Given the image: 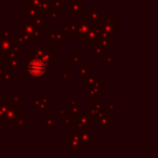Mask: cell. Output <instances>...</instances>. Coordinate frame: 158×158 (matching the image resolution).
Segmentation results:
<instances>
[{
    "mask_svg": "<svg viewBox=\"0 0 158 158\" xmlns=\"http://www.w3.org/2000/svg\"><path fill=\"white\" fill-rule=\"evenodd\" d=\"M50 66L41 59V57H36V59L27 60L25 62V72L33 78H42L49 72Z\"/></svg>",
    "mask_w": 158,
    "mask_h": 158,
    "instance_id": "cell-1",
    "label": "cell"
},
{
    "mask_svg": "<svg viewBox=\"0 0 158 158\" xmlns=\"http://www.w3.org/2000/svg\"><path fill=\"white\" fill-rule=\"evenodd\" d=\"M21 114V110L14 106V104H12L9 107V110L6 112L5 116L2 118H0V125L2 123H14V121L16 120L19 116Z\"/></svg>",
    "mask_w": 158,
    "mask_h": 158,
    "instance_id": "cell-2",
    "label": "cell"
},
{
    "mask_svg": "<svg viewBox=\"0 0 158 158\" xmlns=\"http://www.w3.org/2000/svg\"><path fill=\"white\" fill-rule=\"evenodd\" d=\"M68 13L70 15H84L85 14L84 0H69Z\"/></svg>",
    "mask_w": 158,
    "mask_h": 158,
    "instance_id": "cell-3",
    "label": "cell"
},
{
    "mask_svg": "<svg viewBox=\"0 0 158 158\" xmlns=\"http://www.w3.org/2000/svg\"><path fill=\"white\" fill-rule=\"evenodd\" d=\"M94 142V135L90 133L89 129H85L79 133V145L80 148H88L90 144Z\"/></svg>",
    "mask_w": 158,
    "mask_h": 158,
    "instance_id": "cell-4",
    "label": "cell"
},
{
    "mask_svg": "<svg viewBox=\"0 0 158 158\" xmlns=\"http://www.w3.org/2000/svg\"><path fill=\"white\" fill-rule=\"evenodd\" d=\"M90 29H91V25L89 23V21H78L76 36H79V39L82 40V38L86 35V33H88Z\"/></svg>",
    "mask_w": 158,
    "mask_h": 158,
    "instance_id": "cell-5",
    "label": "cell"
},
{
    "mask_svg": "<svg viewBox=\"0 0 158 158\" xmlns=\"http://www.w3.org/2000/svg\"><path fill=\"white\" fill-rule=\"evenodd\" d=\"M50 37H49V42L50 44H65V35L60 31H50Z\"/></svg>",
    "mask_w": 158,
    "mask_h": 158,
    "instance_id": "cell-6",
    "label": "cell"
},
{
    "mask_svg": "<svg viewBox=\"0 0 158 158\" xmlns=\"http://www.w3.org/2000/svg\"><path fill=\"white\" fill-rule=\"evenodd\" d=\"M41 59L48 64L49 66L51 65H54L55 63V52L54 50L52 49H44V51L42 52V55H41Z\"/></svg>",
    "mask_w": 158,
    "mask_h": 158,
    "instance_id": "cell-7",
    "label": "cell"
},
{
    "mask_svg": "<svg viewBox=\"0 0 158 158\" xmlns=\"http://www.w3.org/2000/svg\"><path fill=\"white\" fill-rule=\"evenodd\" d=\"M82 41L86 44H97L99 42V37L95 34V31L93 29H90L88 33H86V35L82 38Z\"/></svg>",
    "mask_w": 158,
    "mask_h": 158,
    "instance_id": "cell-8",
    "label": "cell"
},
{
    "mask_svg": "<svg viewBox=\"0 0 158 158\" xmlns=\"http://www.w3.org/2000/svg\"><path fill=\"white\" fill-rule=\"evenodd\" d=\"M112 123H114V119L110 118L108 115L104 114V113H102V114L100 115V119H99V121H98V125H99L100 129H107Z\"/></svg>",
    "mask_w": 158,
    "mask_h": 158,
    "instance_id": "cell-9",
    "label": "cell"
},
{
    "mask_svg": "<svg viewBox=\"0 0 158 158\" xmlns=\"http://www.w3.org/2000/svg\"><path fill=\"white\" fill-rule=\"evenodd\" d=\"M118 26H119V22L115 20V21H113L112 23H110V24L103 25V28L105 33L110 34V35H112V36H116V35H118V33H119Z\"/></svg>",
    "mask_w": 158,
    "mask_h": 158,
    "instance_id": "cell-10",
    "label": "cell"
},
{
    "mask_svg": "<svg viewBox=\"0 0 158 158\" xmlns=\"http://www.w3.org/2000/svg\"><path fill=\"white\" fill-rule=\"evenodd\" d=\"M20 26H21V34H25V35H29L34 29L36 28L34 26L33 22L29 20H23L20 22Z\"/></svg>",
    "mask_w": 158,
    "mask_h": 158,
    "instance_id": "cell-11",
    "label": "cell"
},
{
    "mask_svg": "<svg viewBox=\"0 0 158 158\" xmlns=\"http://www.w3.org/2000/svg\"><path fill=\"white\" fill-rule=\"evenodd\" d=\"M29 123H31V119L27 118L24 114H20V116L14 121V127H15V129H22L26 125H28Z\"/></svg>",
    "mask_w": 158,
    "mask_h": 158,
    "instance_id": "cell-12",
    "label": "cell"
},
{
    "mask_svg": "<svg viewBox=\"0 0 158 158\" xmlns=\"http://www.w3.org/2000/svg\"><path fill=\"white\" fill-rule=\"evenodd\" d=\"M44 44H36L35 48L31 49L29 51V55H31V59H36V57H41L42 52L44 51Z\"/></svg>",
    "mask_w": 158,
    "mask_h": 158,
    "instance_id": "cell-13",
    "label": "cell"
},
{
    "mask_svg": "<svg viewBox=\"0 0 158 158\" xmlns=\"http://www.w3.org/2000/svg\"><path fill=\"white\" fill-rule=\"evenodd\" d=\"M103 14H104L103 10H91L89 12V19H90V21L94 22L95 24H98L99 21L101 20V18L103 16Z\"/></svg>",
    "mask_w": 158,
    "mask_h": 158,
    "instance_id": "cell-14",
    "label": "cell"
},
{
    "mask_svg": "<svg viewBox=\"0 0 158 158\" xmlns=\"http://www.w3.org/2000/svg\"><path fill=\"white\" fill-rule=\"evenodd\" d=\"M39 14V11L36 9L33 6H26V12H25V15H26V20H34L36 16Z\"/></svg>",
    "mask_w": 158,
    "mask_h": 158,
    "instance_id": "cell-15",
    "label": "cell"
},
{
    "mask_svg": "<svg viewBox=\"0 0 158 158\" xmlns=\"http://www.w3.org/2000/svg\"><path fill=\"white\" fill-rule=\"evenodd\" d=\"M49 6H50V9L61 11V10L65 9V1H63V0H51V1H49Z\"/></svg>",
    "mask_w": 158,
    "mask_h": 158,
    "instance_id": "cell-16",
    "label": "cell"
},
{
    "mask_svg": "<svg viewBox=\"0 0 158 158\" xmlns=\"http://www.w3.org/2000/svg\"><path fill=\"white\" fill-rule=\"evenodd\" d=\"M77 117H78V115H72L70 113L69 114H65V116L63 117L64 128H65V129H68V128L70 127V125L75 123V120L77 119Z\"/></svg>",
    "mask_w": 158,
    "mask_h": 158,
    "instance_id": "cell-17",
    "label": "cell"
},
{
    "mask_svg": "<svg viewBox=\"0 0 158 158\" xmlns=\"http://www.w3.org/2000/svg\"><path fill=\"white\" fill-rule=\"evenodd\" d=\"M93 112H97V113H104V106L102 105L100 102H93V103L89 104V113H93Z\"/></svg>",
    "mask_w": 158,
    "mask_h": 158,
    "instance_id": "cell-18",
    "label": "cell"
},
{
    "mask_svg": "<svg viewBox=\"0 0 158 158\" xmlns=\"http://www.w3.org/2000/svg\"><path fill=\"white\" fill-rule=\"evenodd\" d=\"M89 74H90V66H89L88 64H81V65H79V78L84 80Z\"/></svg>",
    "mask_w": 158,
    "mask_h": 158,
    "instance_id": "cell-19",
    "label": "cell"
},
{
    "mask_svg": "<svg viewBox=\"0 0 158 158\" xmlns=\"http://www.w3.org/2000/svg\"><path fill=\"white\" fill-rule=\"evenodd\" d=\"M16 78L15 74H11L10 72H7L6 74H3L0 77V82L2 85H9L11 82V80H14Z\"/></svg>",
    "mask_w": 158,
    "mask_h": 158,
    "instance_id": "cell-20",
    "label": "cell"
},
{
    "mask_svg": "<svg viewBox=\"0 0 158 158\" xmlns=\"http://www.w3.org/2000/svg\"><path fill=\"white\" fill-rule=\"evenodd\" d=\"M98 79H99V75L97 74H89L86 78L84 79L85 80V86H88L91 87L95 81H97Z\"/></svg>",
    "mask_w": 158,
    "mask_h": 158,
    "instance_id": "cell-21",
    "label": "cell"
},
{
    "mask_svg": "<svg viewBox=\"0 0 158 158\" xmlns=\"http://www.w3.org/2000/svg\"><path fill=\"white\" fill-rule=\"evenodd\" d=\"M39 101L42 105H44V107H46L47 110L50 108V95H49L48 93H41V94L39 95Z\"/></svg>",
    "mask_w": 158,
    "mask_h": 158,
    "instance_id": "cell-22",
    "label": "cell"
},
{
    "mask_svg": "<svg viewBox=\"0 0 158 158\" xmlns=\"http://www.w3.org/2000/svg\"><path fill=\"white\" fill-rule=\"evenodd\" d=\"M6 64L10 68V70H19L21 68L20 60H9V61H6Z\"/></svg>",
    "mask_w": 158,
    "mask_h": 158,
    "instance_id": "cell-23",
    "label": "cell"
},
{
    "mask_svg": "<svg viewBox=\"0 0 158 158\" xmlns=\"http://www.w3.org/2000/svg\"><path fill=\"white\" fill-rule=\"evenodd\" d=\"M44 127L49 128V129H53L55 127V120L49 114L44 113Z\"/></svg>",
    "mask_w": 158,
    "mask_h": 158,
    "instance_id": "cell-24",
    "label": "cell"
},
{
    "mask_svg": "<svg viewBox=\"0 0 158 158\" xmlns=\"http://www.w3.org/2000/svg\"><path fill=\"white\" fill-rule=\"evenodd\" d=\"M31 22H33L34 26L36 27V28H40V27L44 25V15H41V14H38L37 16H36L34 20H31Z\"/></svg>",
    "mask_w": 158,
    "mask_h": 158,
    "instance_id": "cell-25",
    "label": "cell"
},
{
    "mask_svg": "<svg viewBox=\"0 0 158 158\" xmlns=\"http://www.w3.org/2000/svg\"><path fill=\"white\" fill-rule=\"evenodd\" d=\"M91 87H93V88H94L95 90H97L98 92L100 93V94H102V93L104 92V81L102 80V79L99 78Z\"/></svg>",
    "mask_w": 158,
    "mask_h": 158,
    "instance_id": "cell-26",
    "label": "cell"
},
{
    "mask_svg": "<svg viewBox=\"0 0 158 158\" xmlns=\"http://www.w3.org/2000/svg\"><path fill=\"white\" fill-rule=\"evenodd\" d=\"M9 60H20L21 61V54L9 50L8 52H6V61H9Z\"/></svg>",
    "mask_w": 158,
    "mask_h": 158,
    "instance_id": "cell-27",
    "label": "cell"
},
{
    "mask_svg": "<svg viewBox=\"0 0 158 158\" xmlns=\"http://www.w3.org/2000/svg\"><path fill=\"white\" fill-rule=\"evenodd\" d=\"M70 146L69 148V152L70 153H78L79 149H80V145H79V141H72L70 140V142L68 143Z\"/></svg>",
    "mask_w": 158,
    "mask_h": 158,
    "instance_id": "cell-28",
    "label": "cell"
},
{
    "mask_svg": "<svg viewBox=\"0 0 158 158\" xmlns=\"http://www.w3.org/2000/svg\"><path fill=\"white\" fill-rule=\"evenodd\" d=\"M113 21H115V18L113 15H105V14H103V16L101 18V20L99 21V23L98 24H110V23H112Z\"/></svg>",
    "mask_w": 158,
    "mask_h": 158,
    "instance_id": "cell-29",
    "label": "cell"
},
{
    "mask_svg": "<svg viewBox=\"0 0 158 158\" xmlns=\"http://www.w3.org/2000/svg\"><path fill=\"white\" fill-rule=\"evenodd\" d=\"M100 113H97V112H93V113H89L88 117L89 119H90V123H98V121H99L100 119Z\"/></svg>",
    "mask_w": 158,
    "mask_h": 158,
    "instance_id": "cell-30",
    "label": "cell"
},
{
    "mask_svg": "<svg viewBox=\"0 0 158 158\" xmlns=\"http://www.w3.org/2000/svg\"><path fill=\"white\" fill-rule=\"evenodd\" d=\"M77 119H78L80 123H82V125L85 126V127L89 128L90 127V119H89L88 116H80V115H78V117H77Z\"/></svg>",
    "mask_w": 158,
    "mask_h": 158,
    "instance_id": "cell-31",
    "label": "cell"
},
{
    "mask_svg": "<svg viewBox=\"0 0 158 158\" xmlns=\"http://www.w3.org/2000/svg\"><path fill=\"white\" fill-rule=\"evenodd\" d=\"M49 16H50L51 21H57L60 19V13L57 10L55 9H50V11H49Z\"/></svg>",
    "mask_w": 158,
    "mask_h": 158,
    "instance_id": "cell-32",
    "label": "cell"
},
{
    "mask_svg": "<svg viewBox=\"0 0 158 158\" xmlns=\"http://www.w3.org/2000/svg\"><path fill=\"white\" fill-rule=\"evenodd\" d=\"M29 39L31 40H35V39H39L40 38V31L39 28H35L31 34L28 35Z\"/></svg>",
    "mask_w": 158,
    "mask_h": 158,
    "instance_id": "cell-33",
    "label": "cell"
},
{
    "mask_svg": "<svg viewBox=\"0 0 158 158\" xmlns=\"http://www.w3.org/2000/svg\"><path fill=\"white\" fill-rule=\"evenodd\" d=\"M115 62V59L112 54H104V63L105 65H113Z\"/></svg>",
    "mask_w": 158,
    "mask_h": 158,
    "instance_id": "cell-34",
    "label": "cell"
},
{
    "mask_svg": "<svg viewBox=\"0 0 158 158\" xmlns=\"http://www.w3.org/2000/svg\"><path fill=\"white\" fill-rule=\"evenodd\" d=\"M10 100H11L12 104H14V105H18V104L21 103V97L15 94V93H11L10 94Z\"/></svg>",
    "mask_w": 158,
    "mask_h": 158,
    "instance_id": "cell-35",
    "label": "cell"
},
{
    "mask_svg": "<svg viewBox=\"0 0 158 158\" xmlns=\"http://www.w3.org/2000/svg\"><path fill=\"white\" fill-rule=\"evenodd\" d=\"M79 60H80V57H79L78 54H70L69 55V64L70 65H76V64H78Z\"/></svg>",
    "mask_w": 158,
    "mask_h": 158,
    "instance_id": "cell-36",
    "label": "cell"
},
{
    "mask_svg": "<svg viewBox=\"0 0 158 158\" xmlns=\"http://www.w3.org/2000/svg\"><path fill=\"white\" fill-rule=\"evenodd\" d=\"M40 105V101L37 99H31L29 100V107L31 108V110H36V108H38Z\"/></svg>",
    "mask_w": 158,
    "mask_h": 158,
    "instance_id": "cell-37",
    "label": "cell"
},
{
    "mask_svg": "<svg viewBox=\"0 0 158 158\" xmlns=\"http://www.w3.org/2000/svg\"><path fill=\"white\" fill-rule=\"evenodd\" d=\"M11 35H12L11 31H9V29H2L0 37H1V40L2 39H9V38L11 37Z\"/></svg>",
    "mask_w": 158,
    "mask_h": 158,
    "instance_id": "cell-38",
    "label": "cell"
},
{
    "mask_svg": "<svg viewBox=\"0 0 158 158\" xmlns=\"http://www.w3.org/2000/svg\"><path fill=\"white\" fill-rule=\"evenodd\" d=\"M117 108H119V105L117 103H110V104H108V115L114 114L115 110H117Z\"/></svg>",
    "mask_w": 158,
    "mask_h": 158,
    "instance_id": "cell-39",
    "label": "cell"
},
{
    "mask_svg": "<svg viewBox=\"0 0 158 158\" xmlns=\"http://www.w3.org/2000/svg\"><path fill=\"white\" fill-rule=\"evenodd\" d=\"M7 72H10V68L7 66V64H0V77L2 76L3 74H6Z\"/></svg>",
    "mask_w": 158,
    "mask_h": 158,
    "instance_id": "cell-40",
    "label": "cell"
},
{
    "mask_svg": "<svg viewBox=\"0 0 158 158\" xmlns=\"http://www.w3.org/2000/svg\"><path fill=\"white\" fill-rule=\"evenodd\" d=\"M103 52H104V49L102 48L101 46H99V44H95V49H94V54L95 55H101V54H103Z\"/></svg>",
    "mask_w": 158,
    "mask_h": 158,
    "instance_id": "cell-41",
    "label": "cell"
},
{
    "mask_svg": "<svg viewBox=\"0 0 158 158\" xmlns=\"http://www.w3.org/2000/svg\"><path fill=\"white\" fill-rule=\"evenodd\" d=\"M69 110H70V114L72 115H79V105L69 106Z\"/></svg>",
    "mask_w": 158,
    "mask_h": 158,
    "instance_id": "cell-42",
    "label": "cell"
},
{
    "mask_svg": "<svg viewBox=\"0 0 158 158\" xmlns=\"http://www.w3.org/2000/svg\"><path fill=\"white\" fill-rule=\"evenodd\" d=\"M69 74H70L69 69H65L63 72V74L61 75V79H63V80H65V79H68V78H69Z\"/></svg>",
    "mask_w": 158,
    "mask_h": 158,
    "instance_id": "cell-43",
    "label": "cell"
},
{
    "mask_svg": "<svg viewBox=\"0 0 158 158\" xmlns=\"http://www.w3.org/2000/svg\"><path fill=\"white\" fill-rule=\"evenodd\" d=\"M59 31L60 33H62V34H67V26L66 25H60L59 26Z\"/></svg>",
    "mask_w": 158,
    "mask_h": 158,
    "instance_id": "cell-44",
    "label": "cell"
},
{
    "mask_svg": "<svg viewBox=\"0 0 158 158\" xmlns=\"http://www.w3.org/2000/svg\"><path fill=\"white\" fill-rule=\"evenodd\" d=\"M79 100L78 99H72L69 101V106H75V105H79Z\"/></svg>",
    "mask_w": 158,
    "mask_h": 158,
    "instance_id": "cell-45",
    "label": "cell"
},
{
    "mask_svg": "<svg viewBox=\"0 0 158 158\" xmlns=\"http://www.w3.org/2000/svg\"><path fill=\"white\" fill-rule=\"evenodd\" d=\"M64 116H65V110H64V108H60L59 110V117L61 119H63Z\"/></svg>",
    "mask_w": 158,
    "mask_h": 158,
    "instance_id": "cell-46",
    "label": "cell"
},
{
    "mask_svg": "<svg viewBox=\"0 0 158 158\" xmlns=\"http://www.w3.org/2000/svg\"><path fill=\"white\" fill-rule=\"evenodd\" d=\"M64 142H65V143H66V144H68V143H69V142H70V139H69V138H66V139H65V140H64Z\"/></svg>",
    "mask_w": 158,
    "mask_h": 158,
    "instance_id": "cell-47",
    "label": "cell"
},
{
    "mask_svg": "<svg viewBox=\"0 0 158 158\" xmlns=\"http://www.w3.org/2000/svg\"><path fill=\"white\" fill-rule=\"evenodd\" d=\"M5 1H10L11 2V1H14V0H5Z\"/></svg>",
    "mask_w": 158,
    "mask_h": 158,
    "instance_id": "cell-48",
    "label": "cell"
},
{
    "mask_svg": "<svg viewBox=\"0 0 158 158\" xmlns=\"http://www.w3.org/2000/svg\"><path fill=\"white\" fill-rule=\"evenodd\" d=\"M0 19H1V13H0Z\"/></svg>",
    "mask_w": 158,
    "mask_h": 158,
    "instance_id": "cell-49",
    "label": "cell"
},
{
    "mask_svg": "<svg viewBox=\"0 0 158 158\" xmlns=\"http://www.w3.org/2000/svg\"><path fill=\"white\" fill-rule=\"evenodd\" d=\"M0 130H1V125H0Z\"/></svg>",
    "mask_w": 158,
    "mask_h": 158,
    "instance_id": "cell-50",
    "label": "cell"
},
{
    "mask_svg": "<svg viewBox=\"0 0 158 158\" xmlns=\"http://www.w3.org/2000/svg\"><path fill=\"white\" fill-rule=\"evenodd\" d=\"M0 42H1V37H0Z\"/></svg>",
    "mask_w": 158,
    "mask_h": 158,
    "instance_id": "cell-51",
    "label": "cell"
}]
</instances>
